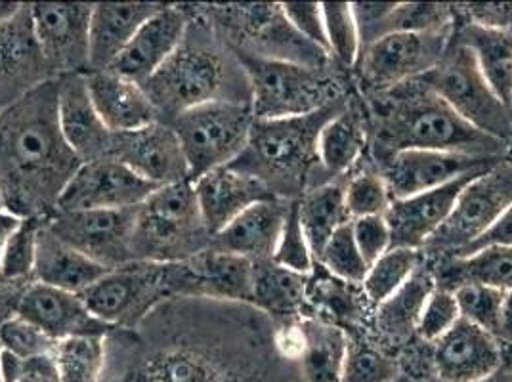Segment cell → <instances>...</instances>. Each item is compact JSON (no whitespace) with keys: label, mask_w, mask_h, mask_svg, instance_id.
<instances>
[{"label":"cell","mask_w":512,"mask_h":382,"mask_svg":"<svg viewBox=\"0 0 512 382\" xmlns=\"http://www.w3.org/2000/svg\"><path fill=\"white\" fill-rule=\"evenodd\" d=\"M413 382V381H411ZM415 382H440L436 377H430V379H421V381H415Z\"/></svg>","instance_id":"94428289"},{"label":"cell","mask_w":512,"mask_h":382,"mask_svg":"<svg viewBox=\"0 0 512 382\" xmlns=\"http://www.w3.org/2000/svg\"><path fill=\"white\" fill-rule=\"evenodd\" d=\"M434 289L436 281L430 268L421 264L417 272L407 279L404 287L375 306V329L384 339L394 342H402L415 335L423 308Z\"/></svg>","instance_id":"f546056e"},{"label":"cell","mask_w":512,"mask_h":382,"mask_svg":"<svg viewBox=\"0 0 512 382\" xmlns=\"http://www.w3.org/2000/svg\"><path fill=\"white\" fill-rule=\"evenodd\" d=\"M107 335L58 340L50 356L58 382H100L106 369Z\"/></svg>","instance_id":"8d00e7d4"},{"label":"cell","mask_w":512,"mask_h":382,"mask_svg":"<svg viewBox=\"0 0 512 382\" xmlns=\"http://www.w3.org/2000/svg\"><path fill=\"white\" fill-rule=\"evenodd\" d=\"M0 358H2V344H0ZM0 382H4V379H2V365H0Z\"/></svg>","instance_id":"6125c7cd"},{"label":"cell","mask_w":512,"mask_h":382,"mask_svg":"<svg viewBox=\"0 0 512 382\" xmlns=\"http://www.w3.org/2000/svg\"><path fill=\"white\" fill-rule=\"evenodd\" d=\"M432 363L440 382H480L503 369V346L491 333L459 319L432 344Z\"/></svg>","instance_id":"ffe728a7"},{"label":"cell","mask_w":512,"mask_h":382,"mask_svg":"<svg viewBox=\"0 0 512 382\" xmlns=\"http://www.w3.org/2000/svg\"><path fill=\"white\" fill-rule=\"evenodd\" d=\"M0 213H4V207H2V199H0Z\"/></svg>","instance_id":"03108f58"},{"label":"cell","mask_w":512,"mask_h":382,"mask_svg":"<svg viewBox=\"0 0 512 382\" xmlns=\"http://www.w3.org/2000/svg\"><path fill=\"white\" fill-rule=\"evenodd\" d=\"M457 43L474 54L486 81L509 106L512 90V31L467 23L457 33Z\"/></svg>","instance_id":"d6a6232c"},{"label":"cell","mask_w":512,"mask_h":382,"mask_svg":"<svg viewBox=\"0 0 512 382\" xmlns=\"http://www.w3.org/2000/svg\"><path fill=\"white\" fill-rule=\"evenodd\" d=\"M505 157H478L451 151L407 149L381 163V176L392 201L442 188L467 174L486 172Z\"/></svg>","instance_id":"5bb4252c"},{"label":"cell","mask_w":512,"mask_h":382,"mask_svg":"<svg viewBox=\"0 0 512 382\" xmlns=\"http://www.w3.org/2000/svg\"><path fill=\"white\" fill-rule=\"evenodd\" d=\"M367 128L363 115L346 106L344 111L335 115L321 128L318 136V159L329 174H344L352 169L365 149Z\"/></svg>","instance_id":"e575fe53"},{"label":"cell","mask_w":512,"mask_h":382,"mask_svg":"<svg viewBox=\"0 0 512 382\" xmlns=\"http://www.w3.org/2000/svg\"><path fill=\"white\" fill-rule=\"evenodd\" d=\"M136 214L138 207L117 211H56L44 222L65 243L111 272L134 264L132 239Z\"/></svg>","instance_id":"7c38bea8"},{"label":"cell","mask_w":512,"mask_h":382,"mask_svg":"<svg viewBox=\"0 0 512 382\" xmlns=\"http://www.w3.org/2000/svg\"><path fill=\"white\" fill-rule=\"evenodd\" d=\"M308 295V276L291 272L274 260L255 262L253 306L283 323L299 319Z\"/></svg>","instance_id":"4dcf8cb0"},{"label":"cell","mask_w":512,"mask_h":382,"mask_svg":"<svg viewBox=\"0 0 512 382\" xmlns=\"http://www.w3.org/2000/svg\"><path fill=\"white\" fill-rule=\"evenodd\" d=\"M396 382H411L409 381V377H406V375H402V377H400V379H398V381Z\"/></svg>","instance_id":"be15d7a7"},{"label":"cell","mask_w":512,"mask_h":382,"mask_svg":"<svg viewBox=\"0 0 512 382\" xmlns=\"http://www.w3.org/2000/svg\"><path fill=\"white\" fill-rule=\"evenodd\" d=\"M58 123L67 146L81 163L109 157L113 132L104 125L94 107L86 73L58 79Z\"/></svg>","instance_id":"cb8c5ba5"},{"label":"cell","mask_w":512,"mask_h":382,"mask_svg":"<svg viewBox=\"0 0 512 382\" xmlns=\"http://www.w3.org/2000/svg\"><path fill=\"white\" fill-rule=\"evenodd\" d=\"M478 174H467L442 188L392 201L384 213V220L390 228L392 247L423 251L430 237L448 220L459 193Z\"/></svg>","instance_id":"44dd1931"},{"label":"cell","mask_w":512,"mask_h":382,"mask_svg":"<svg viewBox=\"0 0 512 382\" xmlns=\"http://www.w3.org/2000/svg\"><path fill=\"white\" fill-rule=\"evenodd\" d=\"M461 319L455 295L446 289H434L417 323V335L423 342L434 344Z\"/></svg>","instance_id":"681fc988"},{"label":"cell","mask_w":512,"mask_h":382,"mask_svg":"<svg viewBox=\"0 0 512 382\" xmlns=\"http://www.w3.org/2000/svg\"><path fill=\"white\" fill-rule=\"evenodd\" d=\"M276 346L279 354L287 360L299 361L306 348V331L302 319L287 321L279 327L276 333Z\"/></svg>","instance_id":"f5cc1de1"},{"label":"cell","mask_w":512,"mask_h":382,"mask_svg":"<svg viewBox=\"0 0 512 382\" xmlns=\"http://www.w3.org/2000/svg\"><path fill=\"white\" fill-rule=\"evenodd\" d=\"M512 205V161L501 159L495 167L472 178L459 193L444 226L430 237L423 251L436 260L459 256Z\"/></svg>","instance_id":"9c48e42d"},{"label":"cell","mask_w":512,"mask_h":382,"mask_svg":"<svg viewBox=\"0 0 512 382\" xmlns=\"http://www.w3.org/2000/svg\"><path fill=\"white\" fill-rule=\"evenodd\" d=\"M509 109H511V113H512V90H511V96H509Z\"/></svg>","instance_id":"e7e4bbea"},{"label":"cell","mask_w":512,"mask_h":382,"mask_svg":"<svg viewBox=\"0 0 512 382\" xmlns=\"http://www.w3.org/2000/svg\"><path fill=\"white\" fill-rule=\"evenodd\" d=\"M449 27H451V8L448 4H421V2L398 4L396 2L384 20L381 37L390 33L442 31Z\"/></svg>","instance_id":"ee69618b"},{"label":"cell","mask_w":512,"mask_h":382,"mask_svg":"<svg viewBox=\"0 0 512 382\" xmlns=\"http://www.w3.org/2000/svg\"><path fill=\"white\" fill-rule=\"evenodd\" d=\"M289 201L268 199L256 203L213 235L211 247L222 253L243 256L251 262L272 260L285 224Z\"/></svg>","instance_id":"4316f807"},{"label":"cell","mask_w":512,"mask_h":382,"mask_svg":"<svg viewBox=\"0 0 512 382\" xmlns=\"http://www.w3.org/2000/svg\"><path fill=\"white\" fill-rule=\"evenodd\" d=\"M486 247H512V205L495 222V226L491 228L488 234L482 235L474 245H470L469 249H465L459 256H467L474 253V251L486 249Z\"/></svg>","instance_id":"db71d44e"},{"label":"cell","mask_w":512,"mask_h":382,"mask_svg":"<svg viewBox=\"0 0 512 382\" xmlns=\"http://www.w3.org/2000/svg\"><path fill=\"white\" fill-rule=\"evenodd\" d=\"M495 339L503 344L512 346V291L505 293L503 306H501V318H499V329Z\"/></svg>","instance_id":"9f6ffc18"},{"label":"cell","mask_w":512,"mask_h":382,"mask_svg":"<svg viewBox=\"0 0 512 382\" xmlns=\"http://www.w3.org/2000/svg\"><path fill=\"white\" fill-rule=\"evenodd\" d=\"M354 287H362V285H350L331 274L329 277H316L314 274H310L306 300H312L316 308L320 306L323 312H327L325 316H329L331 319L354 321L360 316L363 306L369 304V300L363 293L362 295L352 293Z\"/></svg>","instance_id":"7bdbcfd3"},{"label":"cell","mask_w":512,"mask_h":382,"mask_svg":"<svg viewBox=\"0 0 512 382\" xmlns=\"http://www.w3.org/2000/svg\"><path fill=\"white\" fill-rule=\"evenodd\" d=\"M52 79L33 31L31 6L23 4L14 20L0 23V111Z\"/></svg>","instance_id":"d6986e66"},{"label":"cell","mask_w":512,"mask_h":382,"mask_svg":"<svg viewBox=\"0 0 512 382\" xmlns=\"http://www.w3.org/2000/svg\"><path fill=\"white\" fill-rule=\"evenodd\" d=\"M272 260L279 266L302 276H310L316 268V258L312 255L306 235L300 226L299 199L289 201L285 224L279 235L278 247Z\"/></svg>","instance_id":"f6af8a7d"},{"label":"cell","mask_w":512,"mask_h":382,"mask_svg":"<svg viewBox=\"0 0 512 382\" xmlns=\"http://www.w3.org/2000/svg\"><path fill=\"white\" fill-rule=\"evenodd\" d=\"M461 318L467 319L472 325L497 335L501 306L505 293L486 285H463L453 291Z\"/></svg>","instance_id":"bcb514c9"},{"label":"cell","mask_w":512,"mask_h":382,"mask_svg":"<svg viewBox=\"0 0 512 382\" xmlns=\"http://www.w3.org/2000/svg\"><path fill=\"white\" fill-rule=\"evenodd\" d=\"M480 382H512V373H507V371H497L495 375H491L490 379H486V381Z\"/></svg>","instance_id":"91938a15"},{"label":"cell","mask_w":512,"mask_h":382,"mask_svg":"<svg viewBox=\"0 0 512 382\" xmlns=\"http://www.w3.org/2000/svg\"><path fill=\"white\" fill-rule=\"evenodd\" d=\"M346 100L335 98L318 111L291 119H255L247 146L232 167L262 180L283 201L304 195L306 180L318 159L321 128L346 109Z\"/></svg>","instance_id":"277c9868"},{"label":"cell","mask_w":512,"mask_h":382,"mask_svg":"<svg viewBox=\"0 0 512 382\" xmlns=\"http://www.w3.org/2000/svg\"><path fill=\"white\" fill-rule=\"evenodd\" d=\"M153 184L140 178L113 157L83 163L67 184L58 209L73 211H117L140 207L153 191Z\"/></svg>","instance_id":"9a60e30c"},{"label":"cell","mask_w":512,"mask_h":382,"mask_svg":"<svg viewBox=\"0 0 512 382\" xmlns=\"http://www.w3.org/2000/svg\"><path fill=\"white\" fill-rule=\"evenodd\" d=\"M146 381L230 382V377L205 350L176 342L151 358L146 369Z\"/></svg>","instance_id":"d590c367"},{"label":"cell","mask_w":512,"mask_h":382,"mask_svg":"<svg viewBox=\"0 0 512 382\" xmlns=\"http://www.w3.org/2000/svg\"><path fill=\"white\" fill-rule=\"evenodd\" d=\"M193 182L157 188L138 207L132 239L134 262L176 264L211 247Z\"/></svg>","instance_id":"5b68a950"},{"label":"cell","mask_w":512,"mask_h":382,"mask_svg":"<svg viewBox=\"0 0 512 382\" xmlns=\"http://www.w3.org/2000/svg\"><path fill=\"white\" fill-rule=\"evenodd\" d=\"M161 8L159 2H100L92 8L88 73L107 71L138 29Z\"/></svg>","instance_id":"484cf974"},{"label":"cell","mask_w":512,"mask_h":382,"mask_svg":"<svg viewBox=\"0 0 512 382\" xmlns=\"http://www.w3.org/2000/svg\"><path fill=\"white\" fill-rule=\"evenodd\" d=\"M81 165L58 123V79L0 111V199L6 213L46 220Z\"/></svg>","instance_id":"6da1fadb"},{"label":"cell","mask_w":512,"mask_h":382,"mask_svg":"<svg viewBox=\"0 0 512 382\" xmlns=\"http://www.w3.org/2000/svg\"><path fill=\"white\" fill-rule=\"evenodd\" d=\"M81 297L88 310L111 329H138L161 304L174 300L171 264L134 262L111 270Z\"/></svg>","instance_id":"30bf717a"},{"label":"cell","mask_w":512,"mask_h":382,"mask_svg":"<svg viewBox=\"0 0 512 382\" xmlns=\"http://www.w3.org/2000/svg\"><path fill=\"white\" fill-rule=\"evenodd\" d=\"M451 43V27L427 33H390L363 46L358 77L363 90L373 96L421 79L444 58Z\"/></svg>","instance_id":"8fae6325"},{"label":"cell","mask_w":512,"mask_h":382,"mask_svg":"<svg viewBox=\"0 0 512 382\" xmlns=\"http://www.w3.org/2000/svg\"><path fill=\"white\" fill-rule=\"evenodd\" d=\"M172 297L253 304L255 262L209 247L171 264Z\"/></svg>","instance_id":"2e32d148"},{"label":"cell","mask_w":512,"mask_h":382,"mask_svg":"<svg viewBox=\"0 0 512 382\" xmlns=\"http://www.w3.org/2000/svg\"><path fill=\"white\" fill-rule=\"evenodd\" d=\"M306 348L300 358L304 382H341L348 335L339 325L323 319H302Z\"/></svg>","instance_id":"836d02e7"},{"label":"cell","mask_w":512,"mask_h":382,"mask_svg":"<svg viewBox=\"0 0 512 382\" xmlns=\"http://www.w3.org/2000/svg\"><path fill=\"white\" fill-rule=\"evenodd\" d=\"M16 316L31 321L56 342L69 337L109 335L115 331L88 310L81 295L60 291L37 281L23 291Z\"/></svg>","instance_id":"7402d4cb"},{"label":"cell","mask_w":512,"mask_h":382,"mask_svg":"<svg viewBox=\"0 0 512 382\" xmlns=\"http://www.w3.org/2000/svg\"><path fill=\"white\" fill-rule=\"evenodd\" d=\"M346 209L352 220L363 216H384L392 199L379 172H358L346 182Z\"/></svg>","instance_id":"c3c4849f"},{"label":"cell","mask_w":512,"mask_h":382,"mask_svg":"<svg viewBox=\"0 0 512 382\" xmlns=\"http://www.w3.org/2000/svg\"><path fill=\"white\" fill-rule=\"evenodd\" d=\"M31 22L44 62L54 79L88 73L90 20L94 4L35 2Z\"/></svg>","instance_id":"4fadbf2b"},{"label":"cell","mask_w":512,"mask_h":382,"mask_svg":"<svg viewBox=\"0 0 512 382\" xmlns=\"http://www.w3.org/2000/svg\"><path fill=\"white\" fill-rule=\"evenodd\" d=\"M352 234L367 266L392 249L390 228L384 216H363L352 220Z\"/></svg>","instance_id":"816d5d0a"},{"label":"cell","mask_w":512,"mask_h":382,"mask_svg":"<svg viewBox=\"0 0 512 382\" xmlns=\"http://www.w3.org/2000/svg\"><path fill=\"white\" fill-rule=\"evenodd\" d=\"M193 190L203 222L211 235L224 230L234 218L256 203L278 199L262 180L232 165L201 176L193 182Z\"/></svg>","instance_id":"603a6c76"},{"label":"cell","mask_w":512,"mask_h":382,"mask_svg":"<svg viewBox=\"0 0 512 382\" xmlns=\"http://www.w3.org/2000/svg\"><path fill=\"white\" fill-rule=\"evenodd\" d=\"M369 100L373 153L381 163L407 149L505 157L511 148L461 119L423 79L373 94Z\"/></svg>","instance_id":"7a4b0ae2"},{"label":"cell","mask_w":512,"mask_h":382,"mask_svg":"<svg viewBox=\"0 0 512 382\" xmlns=\"http://www.w3.org/2000/svg\"><path fill=\"white\" fill-rule=\"evenodd\" d=\"M190 18V4H161L107 71L144 85L182 43Z\"/></svg>","instance_id":"ac0fdd59"},{"label":"cell","mask_w":512,"mask_h":382,"mask_svg":"<svg viewBox=\"0 0 512 382\" xmlns=\"http://www.w3.org/2000/svg\"><path fill=\"white\" fill-rule=\"evenodd\" d=\"M0 344L6 352L23 361L50 358L56 340L50 339L43 329L31 321L14 316L0 325Z\"/></svg>","instance_id":"7dc6e473"},{"label":"cell","mask_w":512,"mask_h":382,"mask_svg":"<svg viewBox=\"0 0 512 382\" xmlns=\"http://www.w3.org/2000/svg\"><path fill=\"white\" fill-rule=\"evenodd\" d=\"M423 264V253L415 249L392 247L377 262L369 266L363 279V295L371 306H379L386 298L392 297L407 279Z\"/></svg>","instance_id":"74e56055"},{"label":"cell","mask_w":512,"mask_h":382,"mask_svg":"<svg viewBox=\"0 0 512 382\" xmlns=\"http://www.w3.org/2000/svg\"><path fill=\"white\" fill-rule=\"evenodd\" d=\"M436 287L455 291L463 285H486L512 291V247H486L467 256L436 260L430 268Z\"/></svg>","instance_id":"f1b7e54d"},{"label":"cell","mask_w":512,"mask_h":382,"mask_svg":"<svg viewBox=\"0 0 512 382\" xmlns=\"http://www.w3.org/2000/svg\"><path fill=\"white\" fill-rule=\"evenodd\" d=\"M86 85L98 115L113 134L134 132L161 121L146 88L123 75L113 71L86 73Z\"/></svg>","instance_id":"d4e9b609"},{"label":"cell","mask_w":512,"mask_h":382,"mask_svg":"<svg viewBox=\"0 0 512 382\" xmlns=\"http://www.w3.org/2000/svg\"><path fill=\"white\" fill-rule=\"evenodd\" d=\"M283 16L304 41L329 54V43L323 22L321 2H285L281 4Z\"/></svg>","instance_id":"f907efd6"},{"label":"cell","mask_w":512,"mask_h":382,"mask_svg":"<svg viewBox=\"0 0 512 382\" xmlns=\"http://www.w3.org/2000/svg\"><path fill=\"white\" fill-rule=\"evenodd\" d=\"M41 218H23L6 243V251L0 264L2 283H31L35 270L37 235L41 230Z\"/></svg>","instance_id":"ab89813d"},{"label":"cell","mask_w":512,"mask_h":382,"mask_svg":"<svg viewBox=\"0 0 512 382\" xmlns=\"http://www.w3.org/2000/svg\"><path fill=\"white\" fill-rule=\"evenodd\" d=\"M109 270L83 255L64 239L54 234L43 220L37 235V253L33 279L48 287L83 295L94 283H98Z\"/></svg>","instance_id":"83f0119b"},{"label":"cell","mask_w":512,"mask_h":382,"mask_svg":"<svg viewBox=\"0 0 512 382\" xmlns=\"http://www.w3.org/2000/svg\"><path fill=\"white\" fill-rule=\"evenodd\" d=\"M316 264H320L325 272L341 281H346L350 285H362L369 272V266L363 260L362 253L354 241L352 220L339 228L329 239Z\"/></svg>","instance_id":"60d3db41"},{"label":"cell","mask_w":512,"mask_h":382,"mask_svg":"<svg viewBox=\"0 0 512 382\" xmlns=\"http://www.w3.org/2000/svg\"><path fill=\"white\" fill-rule=\"evenodd\" d=\"M255 115L251 102H211L193 107L171 123L182 146L190 180L232 165L247 146Z\"/></svg>","instance_id":"52a82bcc"},{"label":"cell","mask_w":512,"mask_h":382,"mask_svg":"<svg viewBox=\"0 0 512 382\" xmlns=\"http://www.w3.org/2000/svg\"><path fill=\"white\" fill-rule=\"evenodd\" d=\"M20 220L22 218H16L14 214L6 213V211L0 213V264H2V256L6 251V243H8L12 232L16 230V226L20 224Z\"/></svg>","instance_id":"6f0895ef"},{"label":"cell","mask_w":512,"mask_h":382,"mask_svg":"<svg viewBox=\"0 0 512 382\" xmlns=\"http://www.w3.org/2000/svg\"><path fill=\"white\" fill-rule=\"evenodd\" d=\"M461 119L512 146V113L486 81L465 44L449 43L440 64L421 77Z\"/></svg>","instance_id":"ba28073f"},{"label":"cell","mask_w":512,"mask_h":382,"mask_svg":"<svg viewBox=\"0 0 512 382\" xmlns=\"http://www.w3.org/2000/svg\"><path fill=\"white\" fill-rule=\"evenodd\" d=\"M22 2H0V23L14 20L22 12Z\"/></svg>","instance_id":"680465c9"},{"label":"cell","mask_w":512,"mask_h":382,"mask_svg":"<svg viewBox=\"0 0 512 382\" xmlns=\"http://www.w3.org/2000/svg\"><path fill=\"white\" fill-rule=\"evenodd\" d=\"M234 52L249 83L255 119L304 117L337 98L320 67Z\"/></svg>","instance_id":"8992f818"},{"label":"cell","mask_w":512,"mask_h":382,"mask_svg":"<svg viewBox=\"0 0 512 382\" xmlns=\"http://www.w3.org/2000/svg\"><path fill=\"white\" fill-rule=\"evenodd\" d=\"M109 157L123 163L155 188L190 180L182 146L171 125L161 121L134 132L113 134Z\"/></svg>","instance_id":"e0dca14e"},{"label":"cell","mask_w":512,"mask_h":382,"mask_svg":"<svg viewBox=\"0 0 512 382\" xmlns=\"http://www.w3.org/2000/svg\"><path fill=\"white\" fill-rule=\"evenodd\" d=\"M321 8L329 56L344 67H356L362 52V39L352 12V2H321Z\"/></svg>","instance_id":"f35d334b"},{"label":"cell","mask_w":512,"mask_h":382,"mask_svg":"<svg viewBox=\"0 0 512 382\" xmlns=\"http://www.w3.org/2000/svg\"><path fill=\"white\" fill-rule=\"evenodd\" d=\"M190 8L192 18L182 43L142 85L163 123L211 102H251L249 83L234 50L199 6L190 4Z\"/></svg>","instance_id":"3957f363"},{"label":"cell","mask_w":512,"mask_h":382,"mask_svg":"<svg viewBox=\"0 0 512 382\" xmlns=\"http://www.w3.org/2000/svg\"><path fill=\"white\" fill-rule=\"evenodd\" d=\"M400 377L398 361L371 344L348 337L341 382H396Z\"/></svg>","instance_id":"b9f144b4"},{"label":"cell","mask_w":512,"mask_h":382,"mask_svg":"<svg viewBox=\"0 0 512 382\" xmlns=\"http://www.w3.org/2000/svg\"><path fill=\"white\" fill-rule=\"evenodd\" d=\"M344 191L346 184L327 182L299 197L300 226L316 260L335 232L352 220Z\"/></svg>","instance_id":"1f68e13d"},{"label":"cell","mask_w":512,"mask_h":382,"mask_svg":"<svg viewBox=\"0 0 512 382\" xmlns=\"http://www.w3.org/2000/svg\"><path fill=\"white\" fill-rule=\"evenodd\" d=\"M16 382H58L50 358L27 361L22 377Z\"/></svg>","instance_id":"11a10c76"}]
</instances>
